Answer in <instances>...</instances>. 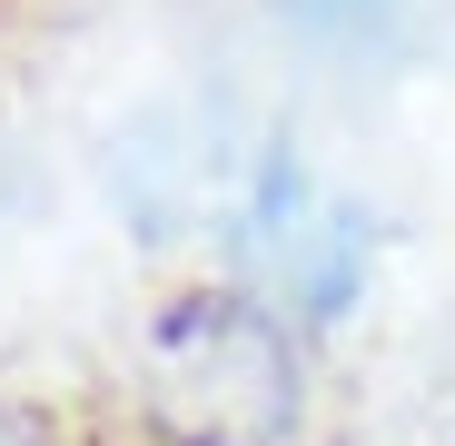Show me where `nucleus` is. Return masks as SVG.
<instances>
[{"instance_id":"f257e3e1","label":"nucleus","mask_w":455,"mask_h":446,"mask_svg":"<svg viewBox=\"0 0 455 446\" xmlns=\"http://www.w3.org/2000/svg\"><path fill=\"white\" fill-rule=\"evenodd\" d=\"M307 337L258 288L188 278L129 337V436L139 446H297Z\"/></svg>"},{"instance_id":"f03ea898","label":"nucleus","mask_w":455,"mask_h":446,"mask_svg":"<svg viewBox=\"0 0 455 446\" xmlns=\"http://www.w3.org/2000/svg\"><path fill=\"white\" fill-rule=\"evenodd\" d=\"M248 149H258V129L218 119V109H188V100L139 109L109 139V169H100L119 229H139L148 248H198V239L218 248L228 199H238V179H248Z\"/></svg>"},{"instance_id":"7ed1b4c3","label":"nucleus","mask_w":455,"mask_h":446,"mask_svg":"<svg viewBox=\"0 0 455 446\" xmlns=\"http://www.w3.org/2000/svg\"><path fill=\"white\" fill-rule=\"evenodd\" d=\"M435 11L426 0H277V40L317 69H406L426 50Z\"/></svg>"},{"instance_id":"20e7f679","label":"nucleus","mask_w":455,"mask_h":446,"mask_svg":"<svg viewBox=\"0 0 455 446\" xmlns=\"http://www.w3.org/2000/svg\"><path fill=\"white\" fill-rule=\"evenodd\" d=\"M0 446H80L69 417H50L40 397H0Z\"/></svg>"},{"instance_id":"39448f33","label":"nucleus","mask_w":455,"mask_h":446,"mask_svg":"<svg viewBox=\"0 0 455 446\" xmlns=\"http://www.w3.org/2000/svg\"><path fill=\"white\" fill-rule=\"evenodd\" d=\"M445 446H455V417H445Z\"/></svg>"}]
</instances>
